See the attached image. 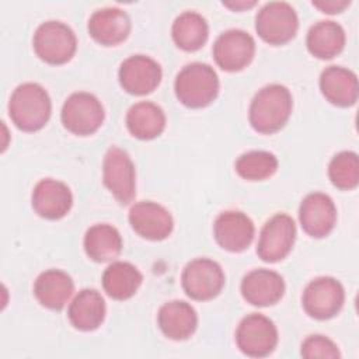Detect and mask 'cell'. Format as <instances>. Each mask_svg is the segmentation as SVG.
<instances>
[{
    "instance_id": "obj_9",
    "label": "cell",
    "mask_w": 359,
    "mask_h": 359,
    "mask_svg": "<svg viewBox=\"0 0 359 359\" xmlns=\"http://www.w3.org/2000/svg\"><path fill=\"white\" fill-rule=\"evenodd\" d=\"M102 182L121 205H129L136 196V170L130 156L111 146L102 160Z\"/></svg>"
},
{
    "instance_id": "obj_4",
    "label": "cell",
    "mask_w": 359,
    "mask_h": 359,
    "mask_svg": "<svg viewBox=\"0 0 359 359\" xmlns=\"http://www.w3.org/2000/svg\"><path fill=\"white\" fill-rule=\"evenodd\" d=\"M32 48L41 60L49 65H63L74 56L77 38L67 24L49 20L35 29Z\"/></svg>"
},
{
    "instance_id": "obj_2",
    "label": "cell",
    "mask_w": 359,
    "mask_h": 359,
    "mask_svg": "<svg viewBox=\"0 0 359 359\" xmlns=\"http://www.w3.org/2000/svg\"><path fill=\"white\" fill-rule=\"evenodd\" d=\"M7 108L11 122L20 130L36 132L48 123L52 101L41 84L28 81L14 88Z\"/></svg>"
},
{
    "instance_id": "obj_31",
    "label": "cell",
    "mask_w": 359,
    "mask_h": 359,
    "mask_svg": "<svg viewBox=\"0 0 359 359\" xmlns=\"http://www.w3.org/2000/svg\"><path fill=\"white\" fill-rule=\"evenodd\" d=\"M300 355L306 359H338L341 352L338 345L325 335L313 334L309 335L300 348Z\"/></svg>"
},
{
    "instance_id": "obj_10",
    "label": "cell",
    "mask_w": 359,
    "mask_h": 359,
    "mask_svg": "<svg viewBox=\"0 0 359 359\" xmlns=\"http://www.w3.org/2000/svg\"><path fill=\"white\" fill-rule=\"evenodd\" d=\"M345 302L342 283L332 276H318L307 283L302 294L304 311L316 320H330L335 317Z\"/></svg>"
},
{
    "instance_id": "obj_28",
    "label": "cell",
    "mask_w": 359,
    "mask_h": 359,
    "mask_svg": "<svg viewBox=\"0 0 359 359\" xmlns=\"http://www.w3.org/2000/svg\"><path fill=\"white\" fill-rule=\"evenodd\" d=\"M171 36L180 49L185 52H195L201 49L209 38L208 21L196 11H184L177 15L172 22Z\"/></svg>"
},
{
    "instance_id": "obj_14",
    "label": "cell",
    "mask_w": 359,
    "mask_h": 359,
    "mask_svg": "<svg viewBox=\"0 0 359 359\" xmlns=\"http://www.w3.org/2000/svg\"><path fill=\"white\" fill-rule=\"evenodd\" d=\"M128 219L132 229L140 237L151 241L165 240L174 229V219L168 209L153 201L133 203Z\"/></svg>"
},
{
    "instance_id": "obj_3",
    "label": "cell",
    "mask_w": 359,
    "mask_h": 359,
    "mask_svg": "<svg viewBox=\"0 0 359 359\" xmlns=\"http://www.w3.org/2000/svg\"><path fill=\"white\" fill-rule=\"evenodd\" d=\"M220 83L216 70L203 62L185 65L175 76L174 91L177 100L188 108H203L219 94Z\"/></svg>"
},
{
    "instance_id": "obj_7",
    "label": "cell",
    "mask_w": 359,
    "mask_h": 359,
    "mask_svg": "<svg viewBox=\"0 0 359 359\" xmlns=\"http://www.w3.org/2000/svg\"><path fill=\"white\" fill-rule=\"evenodd\" d=\"M224 282L226 276L220 264L206 257L191 259L181 273L185 294L198 302L215 299L222 292Z\"/></svg>"
},
{
    "instance_id": "obj_12",
    "label": "cell",
    "mask_w": 359,
    "mask_h": 359,
    "mask_svg": "<svg viewBox=\"0 0 359 359\" xmlns=\"http://www.w3.org/2000/svg\"><path fill=\"white\" fill-rule=\"evenodd\" d=\"M216 65L224 72H240L247 67L255 55V41L244 29L231 28L222 32L212 48Z\"/></svg>"
},
{
    "instance_id": "obj_5",
    "label": "cell",
    "mask_w": 359,
    "mask_h": 359,
    "mask_svg": "<svg viewBox=\"0 0 359 359\" xmlns=\"http://www.w3.org/2000/svg\"><path fill=\"white\" fill-rule=\"evenodd\" d=\"M105 118L101 101L91 93L77 91L70 94L63 102L60 121L73 135L88 136L95 133Z\"/></svg>"
},
{
    "instance_id": "obj_26",
    "label": "cell",
    "mask_w": 359,
    "mask_h": 359,
    "mask_svg": "<svg viewBox=\"0 0 359 359\" xmlns=\"http://www.w3.org/2000/svg\"><path fill=\"white\" fill-rule=\"evenodd\" d=\"M101 282L105 293L111 299L128 300L139 290L143 275L133 264L115 261L105 268Z\"/></svg>"
},
{
    "instance_id": "obj_33",
    "label": "cell",
    "mask_w": 359,
    "mask_h": 359,
    "mask_svg": "<svg viewBox=\"0 0 359 359\" xmlns=\"http://www.w3.org/2000/svg\"><path fill=\"white\" fill-rule=\"evenodd\" d=\"M257 4V1H254V0H251V1H245V0H240V1H223V6H226V7H229V8H231V10H236V11H238V10H245V8H251V7H254Z\"/></svg>"
},
{
    "instance_id": "obj_24",
    "label": "cell",
    "mask_w": 359,
    "mask_h": 359,
    "mask_svg": "<svg viewBox=\"0 0 359 359\" xmlns=\"http://www.w3.org/2000/svg\"><path fill=\"white\" fill-rule=\"evenodd\" d=\"M125 122L133 137L151 140L163 133L167 119L160 105L151 101H139L128 109Z\"/></svg>"
},
{
    "instance_id": "obj_18",
    "label": "cell",
    "mask_w": 359,
    "mask_h": 359,
    "mask_svg": "<svg viewBox=\"0 0 359 359\" xmlns=\"http://www.w3.org/2000/svg\"><path fill=\"white\" fill-rule=\"evenodd\" d=\"M285 280L280 273L258 268L244 275L240 290L244 300L257 307H268L276 304L285 294Z\"/></svg>"
},
{
    "instance_id": "obj_30",
    "label": "cell",
    "mask_w": 359,
    "mask_h": 359,
    "mask_svg": "<svg viewBox=\"0 0 359 359\" xmlns=\"http://www.w3.org/2000/svg\"><path fill=\"white\" fill-rule=\"evenodd\" d=\"M328 177L334 187L342 191H351L359 184L358 154L351 150L337 153L328 164Z\"/></svg>"
},
{
    "instance_id": "obj_19",
    "label": "cell",
    "mask_w": 359,
    "mask_h": 359,
    "mask_svg": "<svg viewBox=\"0 0 359 359\" xmlns=\"http://www.w3.org/2000/svg\"><path fill=\"white\" fill-rule=\"evenodd\" d=\"M90 36L104 46H115L130 34V18L119 7H104L95 10L87 22Z\"/></svg>"
},
{
    "instance_id": "obj_32",
    "label": "cell",
    "mask_w": 359,
    "mask_h": 359,
    "mask_svg": "<svg viewBox=\"0 0 359 359\" xmlns=\"http://www.w3.org/2000/svg\"><path fill=\"white\" fill-rule=\"evenodd\" d=\"M349 4H351L349 0H316V1H313V6L316 8H318L323 13H327V14L342 13Z\"/></svg>"
},
{
    "instance_id": "obj_1",
    "label": "cell",
    "mask_w": 359,
    "mask_h": 359,
    "mask_svg": "<svg viewBox=\"0 0 359 359\" xmlns=\"http://www.w3.org/2000/svg\"><path fill=\"white\" fill-rule=\"evenodd\" d=\"M293 98L283 84L272 83L258 90L251 100L248 119L252 129L262 135L280 130L290 118Z\"/></svg>"
},
{
    "instance_id": "obj_8",
    "label": "cell",
    "mask_w": 359,
    "mask_h": 359,
    "mask_svg": "<svg viewBox=\"0 0 359 359\" xmlns=\"http://www.w3.org/2000/svg\"><path fill=\"white\" fill-rule=\"evenodd\" d=\"M299 29L296 10L286 1H268L255 15V31L269 45L292 41Z\"/></svg>"
},
{
    "instance_id": "obj_16",
    "label": "cell",
    "mask_w": 359,
    "mask_h": 359,
    "mask_svg": "<svg viewBox=\"0 0 359 359\" xmlns=\"http://www.w3.org/2000/svg\"><path fill=\"white\" fill-rule=\"evenodd\" d=\"M255 234L254 222L240 210H224L213 222V237L226 251L241 252L250 247Z\"/></svg>"
},
{
    "instance_id": "obj_22",
    "label": "cell",
    "mask_w": 359,
    "mask_h": 359,
    "mask_svg": "<svg viewBox=\"0 0 359 359\" xmlns=\"http://www.w3.org/2000/svg\"><path fill=\"white\" fill-rule=\"evenodd\" d=\"M34 296L38 303L49 310H62L74 292L72 276L62 269H46L34 282Z\"/></svg>"
},
{
    "instance_id": "obj_13",
    "label": "cell",
    "mask_w": 359,
    "mask_h": 359,
    "mask_svg": "<svg viewBox=\"0 0 359 359\" xmlns=\"http://www.w3.org/2000/svg\"><path fill=\"white\" fill-rule=\"evenodd\" d=\"M161 77L163 70L158 62L146 55H132L126 57L118 70L121 87L133 95H146L154 91Z\"/></svg>"
},
{
    "instance_id": "obj_21",
    "label": "cell",
    "mask_w": 359,
    "mask_h": 359,
    "mask_svg": "<svg viewBox=\"0 0 359 359\" xmlns=\"http://www.w3.org/2000/svg\"><path fill=\"white\" fill-rule=\"evenodd\" d=\"M157 325L168 339L185 341L196 331L198 314L189 303L170 300L158 309Z\"/></svg>"
},
{
    "instance_id": "obj_25",
    "label": "cell",
    "mask_w": 359,
    "mask_h": 359,
    "mask_svg": "<svg viewBox=\"0 0 359 359\" xmlns=\"http://www.w3.org/2000/svg\"><path fill=\"white\" fill-rule=\"evenodd\" d=\"M345 31L337 21L321 20L314 22L306 36L309 52L317 59H332L344 50Z\"/></svg>"
},
{
    "instance_id": "obj_23",
    "label": "cell",
    "mask_w": 359,
    "mask_h": 359,
    "mask_svg": "<svg viewBox=\"0 0 359 359\" xmlns=\"http://www.w3.org/2000/svg\"><path fill=\"white\" fill-rule=\"evenodd\" d=\"M107 306L101 293L95 289H81L67 309L70 324L79 331H94L105 318Z\"/></svg>"
},
{
    "instance_id": "obj_27",
    "label": "cell",
    "mask_w": 359,
    "mask_h": 359,
    "mask_svg": "<svg viewBox=\"0 0 359 359\" xmlns=\"http://www.w3.org/2000/svg\"><path fill=\"white\" fill-rule=\"evenodd\" d=\"M87 257L94 262L115 259L122 251V237L116 227L108 223H97L87 229L83 240Z\"/></svg>"
},
{
    "instance_id": "obj_11",
    "label": "cell",
    "mask_w": 359,
    "mask_h": 359,
    "mask_svg": "<svg viewBox=\"0 0 359 359\" xmlns=\"http://www.w3.org/2000/svg\"><path fill=\"white\" fill-rule=\"evenodd\" d=\"M296 240V224L292 216L276 213L259 231L257 255L265 262H278L289 255Z\"/></svg>"
},
{
    "instance_id": "obj_29",
    "label": "cell",
    "mask_w": 359,
    "mask_h": 359,
    "mask_svg": "<svg viewBox=\"0 0 359 359\" xmlns=\"http://www.w3.org/2000/svg\"><path fill=\"white\" fill-rule=\"evenodd\" d=\"M278 158L266 150H250L240 154L234 163L236 172L247 181H264L278 170Z\"/></svg>"
},
{
    "instance_id": "obj_20",
    "label": "cell",
    "mask_w": 359,
    "mask_h": 359,
    "mask_svg": "<svg viewBox=\"0 0 359 359\" xmlns=\"http://www.w3.org/2000/svg\"><path fill=\"white\" fill-rule=\"evenodd\" d=\"M320 90L328 102L346 108L358 101L359 86L356 74L342 66H328L320 74Z\"/></svg>"
},
{
    "instance_id": "obj_6",
    "label": "cell",
    "mask_w": 359,
    "mask_h": 359,
    "mask_svg": "<svg viewBox=\"0 0 359 359\" xmlns=\"http://www.w3.org/2000/svg\"><path fill=\"white\" fill-rule=\"evenodd\" d=\"M278 328L273 321L261 314L251 313L241 318L236 330L237 348L250 358L269 356L278 345Z\"/></svg>"
},
{
    "instance_id": "obj_15",
    "label": "cell",
    "mask_w": 359,
    "mask_h": 359,
    "mask_svg": "<svg viewBox=\"0 0 359 359\" xmlns=\"http://www.w3.org/2000/svg\"><path fill=\"white\" fill-rule=\"evenodd\" d=\"M299 220L304 233L313 238L328 236L337 223V208L324 192L307 194L299 206Z\"/></svg>"
},
{
    "instance_id": "obj_17",
    "label": "cell",
    "mask_w": 359,
    "mask_h": 359,
    "mask_svg": "<svg viewBox=\"0 0 359 359\" xmlns=\"http://www.w3.org/2000/svg\"><path fill=\"white\" fill-rule=\"evenodd\" d=\"M31 203L35 213L41 217L59 220L70 212L73 194L67 184L53 178H42L32 189Z\"/></svg>"
}]
</instances>
